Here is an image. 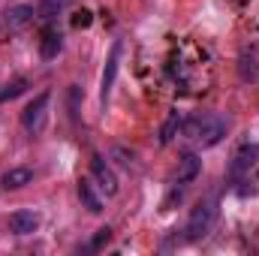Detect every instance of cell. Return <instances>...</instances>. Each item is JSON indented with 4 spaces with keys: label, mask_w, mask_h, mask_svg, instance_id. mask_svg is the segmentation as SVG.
Masks as SVG:
<instances>
[{
    "label": "cell",
    "mask_w": 259,
    "mask_h": 256,
    "mask_svg": "<svg viewBox=\"0 0 259 256\" xmlns=\"http://www.w3.org/2000/svg\"><path fill=\"white\" fill-rule=\"evenodd\" d=\"M217 217H220V196H217V193H211V196L199 199V202H196V208L190 211V217H187L184 238H187V241H199V238H205V235L214 229Z\"/></svg>",
    "instance_id": "obj_2"
},
{
    "label": "cell",
    "mask_w": 259,
    "mask_h": 256,
    "mask_svg": "<svg viewBox=\"0 0 259 256\" xmlns=\"http://www.w3.org/2000/svg\"><path fill=\"white\" fill-rule=\"evenodd\" d=\"M64 6H66V0H39L36 3V18L39 21H52L58 12H64Z\"/></svg>",
    "instance_id": "obj_13"
},
{
    "label": "cell",
    "mask_w": 259,
    "mask_h": 256,
    "mask_svg": "<svg viewBox=\"0 0 259 256\" xmlns=\"http://www.w3.org/2000/svg\"><path fill=\"white\" fill-rule=\"evenodd\" d=\"M9 229H12L15 235H30V232L39 229V214H36V211H27V208L12 211V214H9Z\"/></svg>",
    "instance_id": "obj_9"
},
{
    "label": "cell",
    "mask_w": 259,
    "mask_h": 256,
    "mask_svg": "<svg viewBox=\"0 0 259 256\" xmlns=\"http://www.w3.org/2000/svg\"><path fill=\"white\" fill-rule=\"evenodd\" d=\"M199 172H202V160H199V154L187 151V154L181 157V163H178V184L190 187L196 178H199Z\"/></svg>",
    "instance_id": "obj_11"
},
{
    "label": "cell",
    "mask_w": 259,
    "mask_h": 256,
    "mask_svg": "<svg viewBox=\"0 0 259 256\" xmlns=\"http://www.w3.org/2000/svg\"><path fill=\"white\" fill-rule=\"evenodd\" d=\"M49 106H52V91H42V94H36L27 103V109L21 112V127H24L27 136L46 133V127H49Z\"/></svg>",
    "instance_id": "obj_3"
},
{
    "label": "cell",
    "mask_w": 259,
    "mask_h": 256,
    "mask_svg": "<svg viewBox=\"0 0 259 256\" xmlns=\"http://www.w3.org/2000/svg\"><path fill=\"white\" fill-rule=\"evenodd\" d=\"M91 175H94V181H97V187L106 193V196H115V193L121 190V184H118V175H115V169L103 160V157H94L91 160Z\"/></svg>",
    "instance_id": "obj_7"
},
{
    "label": "cell",
    "mask_w": 259,
    "mask_h": 256,
    "mask_svg": "<svg viewBox=\"0 0 259 256\" xmlns=\"http://www.w3.org/2000/svg\"><path fill=\"white\" fill-rule=\"evenodd\" d=\"M61 49H64V33H61L52 21H46L42 39H39V55H42V61H55V58L61 55Z\"/></svg>",
    "instance_id": "obj_8"
},
{
    "label": "cell",
    "mask_w": 259,
    "mask_h": 256,
    "mask_svg": "<svg viewBox=\"0 0 259 256\" xmlns=\"http://www.w3.org/2000/svg\"><path fill=\"white\" fill-rule=\"evenodd\" d=\"M27 84H30L27 78H15V81H9V84L0 91V103H12L15 97H21V94L27 91Z\"/></svg>",
    "instance_id": "obj_15"
},
{
    "label": "cell",
    "mask_w": 259,
    "mask_h": 256,
    "mask_svg": "<svg viewBox=\"0 0 259 256\" xmlns=\"http://www.w3.org/2000/svg\"><path fill=\"white\" fill-rule=\"evenodd\" d=\"M121 52H124V46H121V42H115V46H112V52H109L106 69H103V81H100V103H103V106L109 103V94H112V88H115L118 66H121Z\"/></svg>",
    "instance_id": "obj_6"
},
{
    "label": "cell",
    "mask_w": 259,
    "mask_h": 256,
    "mask_svg": "<svg viewBox=\"0 0 259 256\" xmlns=\"http://www.w3.org/2000/svg\"><path fill=\"white\" fill-rule=\"evenodd\" d=\"M36 18V9L30 6V3H15V6H9L6 12H3V30L6 33H21V30H27L30 27V21Z\"/></svg>",
    "instance_id": "obj_5"
},
{
    "label": "cell",
    "mask_w": 259,
    "mask_h": 256,
    "mask_svg": "<svg viewBox=\"0 0 259 256\" xmlns=\"http://www.w3.org/2000/svg\"><path fill=\"white\" fill-rule=\"evenodd\" d=\"M181 124H184L181 112H172V115L166 118V124H163V130H160V145H169V142L175 139V133L181 130Z\"/></svg>",
    "instance_id": "obj_14"
},
{
    "label": "cell",
    "mask_w": 259,
    "mask_h": 256,
    "mask_svg": "<svg viewBox=\"0 0 259 256\" xmlns=\"http://www.w3.org/2000/svg\"><path fill=\"white\" fill-rule=\"evenodd\" d=\"M30 181H33V169H27V166H15V169H9V172L0 175V187L3 190H21Z\"/></svg>",
    "instance_id": "obj_12"
},
{
    "label": "cell",
    "mask_w": 259,
    "mask_h": 256,
    "mask_svg": "<svg viewBox=\"0 0 259 256\" xmlns=\"http://www.w3.org/2000/svg\"><path fill=\"white\" fill-rule=\"evenodd\" d=\"M256 163H259V145L256 142H244V145L232 154V163H229V181H244Z\"/></svg>",
    "instance_id": "obj_4"
},
{
    "label": "cell",
    "mask_w": 259,
    "mask_h": 256,
    "mask_svg": "<svg viewBox=\"0 0 259 256\" xmlns=\"http://www.w3.org/2000/svg\"><path fill=\"white\" fill-rule=\"evenodd\" d=\"M112 241V229L106 226V229H100L97 235H94V241H91V250H100V247H106Z\"/></svg>",
    "instance_id": "obj_16"
},
{
    "label": "cell",
    "mask_w": 259,
    "mask_h": 256,
    "mask_svg": "<svg viewBox=\"0 0 259 256\" xmlns=\"http://www.w3.org/2000/svg\"><path fill=\"white\" fill-rule=\"evenodd\" d=\"M184 136L199 145V148H214V145H220L223 142V136H226V118H220V115H211V112H205V115H193V118H187L184 124Z\"/></svg>",
    "instance_id": "obj_1"
},
{
    "label": "cell",
    "mask_w": 259,
    "mask_h": 256,
    "mask_svg": "<svg viewBox=\"0 0 259 256\" xmlns=\"http://www.w3.org/2000/svg\"><path fill=\"white\" fill-rule=\"evenodd\" d=\"M91 21H94V15H91L88 9H78V12L72 15V27H91Z\"/></svg>",
    "instance_id": "obj_17"
},
{
    "label": "cell",
    "mask_w": 259,
    "mask_h": 256,
    "mask_svg": "<svg viewBox=\"0 0 259 256\" xmlns=\"http://www.w3.org/2000/svg\"><path fill=\"white\" fill-rule=\"evenodd\" d=\"M78 199H81V208H88L91 214H100L103 211V193L97 190V181H91V178H81L78 181Z\"/></svg>",
    "instance_id": "obj_10"
}]
</instances>
